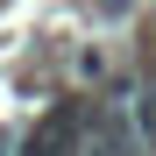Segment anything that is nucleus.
Returning a JSON list of instances; mask_svg holds the SVG:
<instances>
[{
    "instance_id": "1",
    "label": "nucleus",
    "mask_w": 156,
    "mask_h": 156,
    "mask_svg": "<svg viewBox=\"0 0 156 156\" xmlns=\"http://www.w3.org/2000/svg\"><path fill=\"white\" fill-rule=\"evenodd\" d=\"M128 114H135V135H142V149L156 156V71H142V85L128 92Z\"/></svg>"
}]
</instances>
